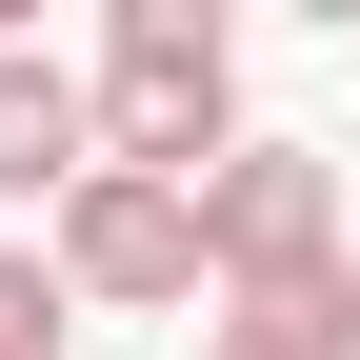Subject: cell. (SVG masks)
<instances>
[{
  "mask_svg": "<svg viewBox=\"0 0 360 360\" xmlns=\"http://www.w3.org/2000/svg\"><path fill=\"white\" fill-rule=\"evenodd\" d=\"M80 101H101V160H120V180H180V200L260 141V120H240V40H220V0H120L101 60H80Z\"/></svg>",
  "mask_w": 360,
  "mask_h": 360,
  "instance_id": "obj_1",
  "label": "cell"
},
{
  "mask_svg": "<svg viewBox=\"0 0 360 360\" xmlns=\"http://www.w3.org/2000/svg\"><path fill=\"white\" fill-rule=\"evenodd\" d=\"M40 260H60V300H80V321H180V300H220L200 200H180V180H120V160L40 220Z\"/></svg>",
  "mask_w": 360,
  "mask_h": 360,
  "instance_id": "obj_2",
  "label": "cell"
},
{
  "mask_svg": "<svg viewBox=\"0 0 360 360\" xmlns=\"http://www.w3.org/2000/svg\"><path fill=\"white\" fill-rule=\"evenodd\" d=\"M200 260H220V300H240V281H321V260H360L340 160H321V141H240V160L200 180Z\"/></svg>",
  "mask_w": 360,
  "mask_h": 360,
  "instance_id": "obj_3",
  "label": "cell"
},
{
  "mask_svg": "<svg viewBox=\"0 0 360 360\" xmlns=\"http://www.w3.org/2000/svg\"><path fill=\"white\" fill-rule=\"evenodd\" d=\"M80 180H101V101H80V60L0 40V200H40V220H60Z\"/></svg>",
  "mask_w": 360,
  "mask_h": 360,
  "instance_id": "obj_4",
  "label": "cell"
},
{
  "mask_svg": "<svg viewBox=\"0 0 360 360\" xmlns=\"http://www.w3.org/2000/svg\"><path fill=\"white\" fill-rule=\"evenodd\" d=\"M200 360H360V260H321V281H240L200 321Z\"/></svg>",
  "mask_w": 360,
  "mask_h": 360,
  "instance_id": "obj_5",
  "label": "cell"
},
{
  "mask_svg": "<svg viewBox=\"0 0 360 360\" xmlns=\"http://www.w3.org/2000/svg\"><path fill=\"white\" fill-rule=\"evenodd\" d=\"M80 340V300H60V260L40 240H0V360H60Z\"/></svg>",
  "mask_w": 360,
  "mask_h": 360,
  "instance_id": "obj_6",
  "label": "cell"
}]
</instances>
